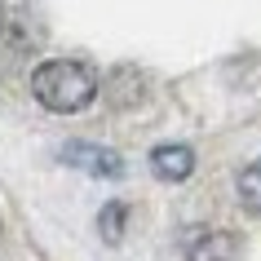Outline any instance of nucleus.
Wrapping results in <instances>:
<instances>
[{
  "mask_svg": "<svg viewBox=\"0 0 261 261\" xmlns=\"http://www.w3.org/2000/svg\"><path fill=\"white\" fill-rule=\"evenodd\" d=\"M31 93L44 111H58V115H75L97 97V75L93 67L84 62H71V58H49L31 71Z\"/></svg>",
  "mask_w": 261,
  "mask_h": 261,
  "instance_id": "f257e3e1",
  "label": "nucleus"
},
{
  "mask_svg": "<svg viewBox=\"0 0 261 261\" xmlns=\"http://www.w3.org/2000/svg\"><path fill=\"white\" fill-rule=\"evenodd\" d=\"M186 261H234L239 257V244H234L230 230H213V226H191L186 239Z\"/></svg>",
  "mask_w": 261,
  "mask_h": 261,
  "instance_id": "f03ea898",
  "label": "nucleus"
},
{
  "mask_svg": "<svg viewBox=\"0 0 261 261\" xmlns=\"http://www.w3.org/2000/svg\"><path fill=\"white\" fill-rule=\"evenodd\" d=\"M62 160L71 168H80L89 177H124V160L111 146H93V142H67L62 146Z\"/></svg>",
  "mask_w": 261,
  "mask_h": 261,
  "instance_id": "7ed1b4c3",
  "label": "nucleus"
},
{
  "mask_svg": "<svg viewBox=\"0 0 261 261\" xmlns=\"http://www.w3.org/2000/svg\"><path fill=\"white\" fill-rule=\"evenodd\" d=\"M151 173L160 181H186L195 173V151L181 146V142H164L151 151Z\"/></svg>",
  "mask_w": 261,
  "mask_h": 261,
  "instance_id": "20e7f679",
  "label": "nucleus"
},
{
  "mask_svg": "<svg viewBox=\"0 0 261 261\" xmlns=\"http://www.w3.org/2000/svg\"><path fill=\"white\" fill-rule=\"evenodd\" d=\"M239 199H244L248 213H261V160L239 173Z\"/></svg>",
  "mask_w": 261,
  "mask_h": 261,
  "instance_id": "39448f33",
  "label": "nucleus"
},
{
  "mask_svg": "<svg viewBox=\"0 0 261 261\" xmlns=\"http://www.w3.org/2000/svg\"><path fill=\"white\" fill-rule=\"evenodd\" d=\"M124 217H128V208H124L120 199L102 208V217H97V226H102V239H107V244H120V234H124Z\"/></svg>",
  "mask_w": 261,
  "mask_h": 261,
  "instance_id": "423d86ee",
  "label": "nucleus"
}]
</instances>
